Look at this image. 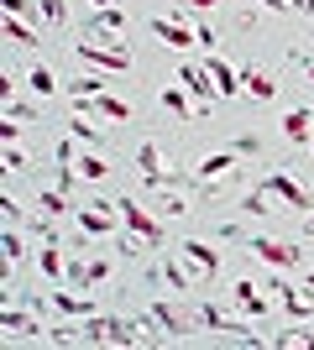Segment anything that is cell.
<instances>
[{
  "mask_svg": "<svg viewBox=\"0 0 314 350\" xmlns=\"http://www.w3.org/2000/svg\"><path fill=\"white\" fill-rule=\"evenodd\" d=\"M74 58L84 63V68H100V73H120L126 63H131V53L120 42H79L74 47Z\"/></svg>",
  "mask_w": 314,
  "mask_h": 350,
  "instance_id": "6da1fadb",
  "label": "cell"
},
{
  "mask_svg": "<svg viewBox=\"0 0 314 350\" xmlns=\"http://www.w3.org/2000/svg\"><path fill=\"white\" fill-rule=\"evenodd\" d=\"M5 37L21 47H37V21H27V16H5Z\"/></svg>",
  "mask_w": 314,
  "mask_h": 350,
  "instance_id": "ac0fdd59",
  "label": "cell"
},
{
  "mask_svg": "<svg viewBox=\"0 0 314 350\" xmlns=\"http://www.w3.org/2000/svg\"><path fill=\"white\" fill-rule=\"evenodd\" d=\"M152 324H157V329H168V335H179V308H168V304H157V308H152Z\"/></svg>",
  "mask_w": 314,
  "mask_h": 350,
  "instance_id": "4316f807",
  "label": "cell"
},
{
  "mask_svg": "<svg viewBox=\"0 0 314 350\" xmlns=\"http://www.w3.org/2000/svg\"><path fill=\"white\" fill-rule=\"evenodd\" d=\"M42 278H68V256H63V246L53 241V246L42 251Z\"/></svg>",
  "mask_w": 314,
  "mask_h": 350,
  "instance_id": "7402d4cb",
  "label": "cell"
},
{
  "mask_svg": "<svg viewBox=\"0 0 314 350\" xmlns=\"http://www.w3.org/2000/svg\"><path fill=\"white\" fill-rule=\"evenodd\" d=\"M179 84L199 100V120H205V116H209V94H220V89H215V73H209V63H183V68H179Z\"/></svg>",
  "mask_w": 314,
  "mask_h": 350,
  "instance_id": "5b68a950",
  "label": "cell"
},
{
  "mask_svg": "<svg viewBox=\"0 0 314 350\" xmlns=\"http://www.w3.org/2000/svg\"><path fill=\"white\" fill-rule=\"evenodd\" d=\"M179 256L189 262V272H194L199 282H209L215 272H220V256H215V246H205V241H183Z\"/></svg>",
  "mask_w": 314,
  "mask_h": 350,
  "instance_id": "52a82bcc",
  "label": "cell"
},
{
  "mask_svg": "<svg viewBox=\"0 0 314 350\" xmlns=\"http://www.w3.org/2000/svg\"><path fill=\"white\" fill-rule=\"evenodd\" d=\"M90 5H94V11H105V5H120V0H90Z\"/></svg>",
  "mask_w": 314,
  "mask_h": 350,
  "instance_id": "f35d334b",
  "label": "cell"
},
{
  "mask_svg": "<svg viewBox=\"0 0 314 350\" xmlns=\"http://www.w3.org/2000/svg\"><path fill=\"white\" fill-rule=\"evenodd\" d=\"M152 37H163L168 47H179V53H189V47L199 42V31H189V27H179L173 16H163V21H152Z\"/></svg>",
  "mask_w": 314,
  "mask_h": 350,
  "instance_id": "8fae6325",
  "label": "cell"
},
{
  "mask_svg": "<svg viewBox=\"0 0 314 350\" xmlns=\"http://www.w3.org/2000/svg\"><path fill=\"white\" fill-rule=\"evenodd\" d=\"M241 84L252 89L257 100H272V94H278V79H267V73H262V68H252V73H246V79H241Z\"/></svg>",
  "mask_w": 314,
  "mask_h": 350,
  "instance_id": "603a6c76",
  "label": "cell"
},
{
  "mask_svg": "<svg viewBox=\"0 0 314 350\" xmlns=\"http://www.w3.org/2000/svg\"><path fill=\"white\" fill-rule=\"evenodd\" d=\"M183 193H163V199H157V215H183Z\"/></svg>",
  "mask_w": 314,
  "mask_h": 350,
  "instance_id": "1f68e13d",
  "label": "cell"
},
{
  "mask_svg": "<svg viewBox=\"0 0 314 350\" xmlns=\"http://www.w3.org/2000/svg\"><path fill=\"white\" fill-rule=\"evenodd\" d=\"M194 324H205V329H241V324H231L220 308H209V304H199V308H194Z\"/></svg>",
  "mask_w": 314,
  "mask_h": 350,
  "instance_id": "cb8c5ba5",
  "label": "cell"
},
{
  "mask_svg": "<svg viewBox=\"0 0 314 350\" xmlns=\"http://www.w3.org/2000/svg\"><path fill=\"white\" fill-rule=\"evenodd\" d=\"M262 288H267V293H278V304H283L288 314H293V319H304V314L314 308V288H309V282H304V288H293V282L272 278V282H262Z\"/></svg>",
  "mask_w": 314,
  "mask_h": 350,
  "instance_id": "8992f818",
  "label": "cell"
},
{
  "mask_svg": "<svg viewBox=\"0 0 314 350\" xmlns=\"http://www.w3.org/2000/svg\"><path fill=\"white\" fill-rule=\"evenodd\" d=\"M105 84H110V73L90 68V73H79V79H68V94H74V100H90V94H105Z\"/></svg>",
  "mask_w": 314,
  "mask_h": 350,
  "instance_id": "2e32d148",
  "label": "cell"
},
{
  "mask_svg": "<svg viewBox=\"0 0 314 350\" xmlns=\"http://www.w3.org/2000/svg\"><path fill=\"white\" fill-rule=\"evenodd\" d=\"M27 84L37 89V94H53V89H58V79H53L47 68H31V73H27Z\"/></svg>",
  "mask_w": 314,
  "mask_h": 350,
  "instance_id": "f546056e",
  "label": "cell"
},
{
  "mask_svg": "<svg viewBox=\"0 0 314 350\" xmlns=\"http://www.w3.org/2000/svg\"><path fill=\"white\" fill-rule=\"evenodd\" d=\"M5 16H31V0H5Z\"/></svg>",
  "mask_w": 314,
  "mask_h": 350,
  "instance_id": "8d00e7d4",
  "label": "cell"
},
{
  "mask_svg": "<svg viewBox=\"0 0 314 350\" xmlns=\"http://www.w3.org/2000/svg\"><path fill=\"white\" fill-rule=\"evenodd\" d=\"M84 340H94V345H142V329L136 324H120V319H90L84 324Z\"/></svg>",
  "mask_w": 314,
  "mask_h": 350,
  "instance_id": "3957f363",
  "label": "cell"
},
{
  "mask_svg": "<svg viewBox=\"0 0 314 350\" xmlns=\"http://www.w3.org/2000/svg\"><path fill=\"white\" fill-rule=\"evenodd\" d=\"M304 282H309V288H314V272H309V278H304Z\"/></svg>",
  "mask_w": 314,
  "mask_h": 350,
  "instance_id": "b9f144b4",
  "label": "cell"
},
{
  "mask_svg": "<svg viewBox=\"0 0 314 350\" xmlns=\"http://www.w3.org/2000/svg\"><path fill=\"white\" fill-rule=\"evenodd\" d=\"M299 11H314V0H299Z\"/></svg>",
  "mask_w": 314,
  "mask_h": 350,
  "instance_id": "60d3db41",
  "label": "cell"
},
{
  "mask_svg": "<svg viewBox=\"0 0 314 350\" xmlns=\"http://www.w3.org/2000/svg\"><path fill=\"white\" fill-rule=\"evenodd\" d=\"M231 167H236V152H215V157H205V162H199V178L209 183V178H225Z\"/></svg>",
  "mask_w": 314,
  "mask_h": 350,
  "instance_id": "ffe728a7",
  "label": "cell"
},
{
  "mask_svg": "<svg viewBox=\"0 0 314 350\" xmlns=\"http://www.w3.org/2000/svg\"><path fill=\"white\" fill-rule=\"evenodd\" d=\"M231 304H236L246 319H262V314H267V298H262V288H257V282H246V278L231 288Z\"/></svg>",
  "mask_w": 314,
  "mask_h": 350,
  "instance_id": "30bf717a",
  "label": "cell"
},
{
  "mask_svg": "<svg viewBox=\"0 0 314 350\" xmlns=\"http://www.w3.org/2000/svg\"><path fill=\"white\" fill-rule=\"evenodd\" d=\"M267 189L278 193V199H283L288 209H309V193H304L299 183H293V178H267Z\"/></svg>",
  "mask_w": 314,
  "mask_h": 350,
  "instance_id": "e0dca14e",
  "label": "cell"
},
{
  "mask_svg": "<svg viewBox=\"0 0 314 350\" xmlns=\"http://www.w3.org/2000/svg\"><path fill=\"white\" fill-rule=\"evenodd\" d=\"M209 73H215V89H220L225 100H231V94H236V89H241V79H236V73H231V63L209 58Z\"/></svg>",
  "mask_w": 314,
  "mask_h": 350,
  "instance_id": "44dd1931",
  "label": "cell"
},
{
  "mask_svg": "<svg viewBox=\"0 0 314 350\" xmlns=\"http://www.w3.org/2000/svg\"><path fill=\"white\" fill-rule=\"evenodd\" d=\"M53 308H58V314H68V319H90V314H94V304H90V298H84V293H53Z\"/></svg>",
  "mask_w": 314,
  "mask_h": 350,
  "instance_id": "9a60e30c",
  "label": "cell"
},
{
  "mask_svg": "<svg viewBox=\"0 0 314 350\" xmlns=\"http://www.w3.org/2000/svg\"><path fill=\"white\" fill-rule=\"evenodd\" d=\"M37 11H42V21H53V27H58L63 16H68V5H63V0H37Z\"/></svg>",
  "mask_w": 314,
  "mask_h": 350,
  "instance_id": "4dcf8cb0",
  "label": "cell"
},
{
  "mask_svg": "<svg viewBox=\"0 0 314 350\" xmlns=\"http://www.w3.org/2000/svg\"><path fill=\"white\" fill-rule=\"evenodd\" d=\"M272 345H314V335H304V329H283Z\"/></svg>",
  "mask_w": 314,
  "mask_h": 350,
  "instance_id": "836d02e7",
  "label": "cell"
},
{
  "mask_svg": "<svg viewBox=\"0 0 314 350\" xmlns=\"http://www.w3.org/2000/svg\"><path fill=\"white\" fill-rule=\"evenodd\" d=\"M157 272H163L168 288H179V293L194 288V272H189V262H183V256H163V262H157Z\"/></svg>",
  "mask_w": 314,
  "mask_h": 350,
  "instance_id": "7c38bea8",
  "label": "cell"
},
{
  "mask_svg": "<svg viewBox=\"0 0 314 350\" xmlns=\"http://www.w3.org/2000/svg\"><path fill=\"white\" fill-rule=\"evenodd\" d=\"M21 126H27V120H11V116H5V126H0V136H5V142H16V136H21Z\"/></svg>",
  "mask_w": 314,
  "mask_h": 350,
  "instance_id": "d590c367",
  "label": "cell"
},
{
  "mask_svg": "<svg viewBox=\"0 0 314 350\" xmlns=\"http://www.w3.org/2000/svg\"><path fill=\"white\" fill-rule=\"evenodd\" d=\"M74 219H79V230L84 235H116V199H94V204H79L74 209Z\"/></svg>",
  "mask_w": 314,
  "mask_h": 350,
  "instance_id": "277c9868",
  "label": "cell"
},
{
  "mask_svg": "<svg viewBox=\"0 0 314 350\" xmlns=\"http://www.w3.org/2000/svg\"><path fill=\"white\" fill-rule=\"evenodd\" d=\"M79 105V116H105V120H131V105L116 100V94H90V100H74Z\"/></svg>",
  "mask_w": 314,
  "mask_h": 350,
  "instance_id": "ba28073f",
  "label": "cell"
},
{
  "mask_svg": "<svg viewBox=\"0 0 314 350\" xmlns=\"http://www.w3.org/2000/svg\"><path fill=\"white\" fill-rule=\"evenodd\" d=\"M309 120H314V116H309V110H293V116H288V120H283V131H288V136H293V142H309Z\"/></svg>",
  "mask_w": 314,
  "mask_h": 350,
  "instance_id": "d4e9b609",
  "label": "cell"
},
{
  "mask_svg": "<svg viewBox=\"0 0 314 350\" xmlns=\"http://www.w3.org/2000/svg\"><path fill=\"white\" fill-rule=\"evenodd\" d=\"M110 31H126V11L120 5H105V11H94V21H90V37H110Z\"/></svg>",
  "mask_w": 314,
  "mask_h": 350,
  "instance_id": "5bb4252c",
  "label": "cell"
},
{
  "mask_svg": "<svg viewBox=\"0 0 314 350\" xmlns=\"http://www.w3.org/2000/svg\"><path fill=\"white\" fill-rule=\"evenodd\" d=\"M309 84H314V63H309Z\"/></svg>",
  "mask_w": 314,
  "mask_h": 350,
  "instance_id": "7bdbcfd3",
  "label": "cell"
},
{
  "mask_svg": "<svg viewBox=\"0 0 314 350\" xmlns=\"http://www.w3.org/2000/svg\"><path fill=\"white\" fill-rule=\"evenodd\" d=\"M252 251H257L267 267H278V272L299 267V246H283V241H267V235H262V241H252Z\"/></svg>",
  "mask_w": 314,
  "mask_h": 350,
  "instance_id": "9c48e42d",
  "label": "cell"
},
{
  "mask_svg": "<svg viewBox=\"0 0 314 350\" xmlns=\"http://www.w3.org/2000/svg\"><path fill=\"white\" fill-rule=\"evenodd\" d=\"M267 11H288V5H299V0H262Z\"/></svg>",
  "mask_w": 314,
  "mask_h": 350,
  "instance_id": "74e56055",
  "label": "cell"
},
{
  "mask_svg": "<svg viewBox=\"0 0 314 350\" xmlns=\"http://www.w3.org/2000/svg\"><path fill=\"white\" fill-rule=\"evenodd\" d=\"M0 251H5V267L21 262V235H16V225H5V235H0Z\"/></svg>",
  "mask_w": 314,
  "mask_h": 350,
  "instance_id": "83f0119b",
  "label": "cell"
},
{
  "mask_svg": "<svg viewBox=\"0 0 314 350\" xmlns=\"http://www.w3.org/2000/svg\"><path fill=\"white\" fill-rule=\"evenodd\" d=\"M0 162H5V173H16V167H21V152H16V142H5V157H0Z\"/></svg>",
  "mask_w": 314,
  "mask_h": 350,
  "instance_id": "e575fe53",
  "label": "cell"
},
{
  "mask_svg": "<svg viewBox=\"0 0 314 350\" xmlns=\"http://www.w3.org/2000/svg\"><path fill=\"white\" fill-rule=\"evenodd\" d=\"M37 209H42V215H53V219L68 215V199H63V189H47L42 199H37Z\"/></svg>",
  "mask_w": 314,
  "mask_h": 350,
  "instance_id": "484cf974",
  "label": "cell"
},
{
  "mask_svg": "<svg viewBox=\"0 0 314 350\" xmlns=\"http://www.w3.org/2000/svg\"><path fill=\"white\" fill-rule=\"evenodd\" d=\"M309 235H314V215H309Z\"/></svg>",
  "mask_w": 314,
  "mask_h": 350,
  "instance_id": "ee69618b",
  "label": "cell"
},
{
  "mask_svg": "<svg viewBox=\"0 0 314 350\" xmlns=\"http://www.w3.org/2000/svg\"><path fill=\"white\" fill-rule=\"evenodd\" d=\"M157 105H163V110H173V116L179 120H199V105H189V89H163V94H157Z\"/></svg>",
  "mask_w": 314,
  "mask_h": 350,
  "instance_id": "4fadbf2b",
  "label": "cell"
},
{
  "mask_svg": "<svg viewBox=\"0 0 314 350\" xmlns=\"http://www.w3.org/2000/svg\"><path fill=\"white\" fill-rule=\"evenodd\" d=\"M116 215H120V225H126L131 235H142L147 246H163V219L147 215V209L136 204V199H116Z\"/></svg>",
  "mask_w": 314,
  "mask_h": 350,
  "instance_id": "7a4b0ae2",
  "label": "cell"
},
{
  "mask_svg": "<svg viewBox=\"0 0 314 350\" xmlns=\"http://www.w3.org/2000/svg\"><path fill=\"white\" fill-rule=\"evenodd\" d=\"M5 116H11V120H37V105H21V100H5Z\"/></svg>",
  "mask_w": 314,
  "mask_h": 350,
  "instance_id": "d6a6232c",
  "label": "cell"
},
{
  "mask_svg": "<svg viewBox=\"0 0 314 350\" xmlns=\"http://www.w3.org/2000/svg\"><path fill=\"white\" fill-rule=\"evenodd\" d=\"M74 173L94 183V178H110V162H105L100 152H84V157H74Z\"/></svg>",
  "mask_w": 314,
  "mask_h": 350,
  "instance_id": "d6986e66",
  "label": "cell"
},
{
  "mask_svg": "<svg viewBox=\"0 0 314 350\" xmlns=\"http://www.w3.org/2000/svg\"><path fill=\"white\" fill-rule=\"evenodd\" d=\"M189 5H194V11H205V5H215V0H189Z\"/></svg>",
  "mask_w": 314,
  "mask_h": 350,
  "instance_id": "ab89813d",
  "label": "cell"
},
{
  "mask_svg": "<svg viewBox=\"0 0 314 350\" xmlns=\"http://www.w3.org/2000/svg\"><path fill=\"white\" fill-rule=\"evenodd\" d=\"M74 136H79V142H90V146H100V126H94V120H84V116H74Z\"/></svg>",
  "mask_w": 314,
  "mask_h": 350,
  "instance_id": "f1b7e54d",
  "label": "cell"
}]
</instances>
